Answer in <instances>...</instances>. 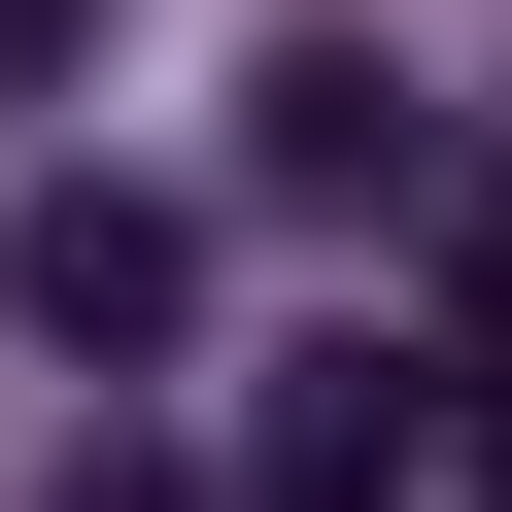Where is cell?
Here are the masks:
<instances>
[{
  "instance_id": "277c9868",
  "label": "cell",
  "mask_w": 512,
  "mask_h": 512,
  "mask_svg": "<svg viewBox=\"0 0 512 512\" xmlns=\"http://www.w3.org/2000/svg\"><path fill=\"white\" fill-rule=\"evenodd\" d=\"M444 478H478V512H512V342H444Z\"/></svg>"
},
{
  "instance_id": "6da1fadb",
  "label": "cell",
  "mask_w": 512,
  "mask_h": 512,
  "mask_svg": "<svg viewBox=\"0 0 512 512\" xmlns=\"http://www.w3.org/2000/svg\"><path fill=\"white\" fill-rule=\"evenodd\" d=\"M444 103H410V35H274L239 69V205H308V239H444Z\"/></svg>"
},
{
  "instance_id": "5b68a950",
  "label": "cell",
  "mask_w": 512,
  "mask_h": 512,
  "mask_svg": "<svg viewBox=\"0 0 512 512\" xmlns=\"http://www.w3.org/2000/svg\"><path fill=\"white\" fill-rule=\"evenodd\" d=\"M35 512H171V444H137V410H103V444H69V478H35Z\"/></svg>"
},
{
  "instance_id": "8992f818",
  "label": "cell",
  "mask_w": 512,
  "mask_h": 512,
  "mask_svg": "<svg viewBox=\"0 0 512 512\" xmlns=\"http://www.w3.org/2000/svg\"><path fill=\"white\" fill-rule=\"evenodd\" d=\"M274 512H342V478H274Z\"/></svg>"
},
{
  "instance_id": "3957f363",
  "label": "cell",
  "mask_w": 512,
  "mask_h": 512,
  "mask_svg": "<svg viewBox=\"0 0 512 512\" xmlns=\"http://www.w3.org/2000/svg\"><path fill=\"white\" fill-rule=\"evenodd\" d=\"M410 444H444V342H274L239 410V478H342V512H410Z\"/></svg>"
},
{
  "instance_id": "7a4b0ae2",
  "label": "cell",
  "mask_w": 512,
  "mask_h": 512,
  "mask_svg": "<svg viewBox=\"0 0 512 512\" xmlns=\"http://www.w3.org/2000/svg\"><path fill=\"white\" fill-rule=\"evenodd\" d=\"M0 342L171 376V342H205V205H171V171H35V205H0Z\"/></svg>"
}]
</instances>
